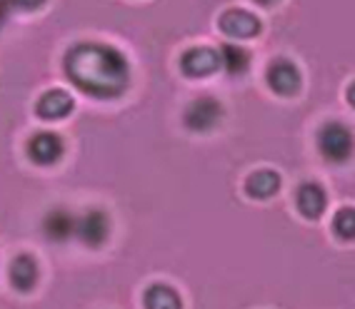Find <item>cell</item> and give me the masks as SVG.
I'll return each instance as SVG.
<instances>
[{"label": "cell", "mask_w": 355, "mask_h": 309, "mask_svg": "<svg viewBox=\"0 0 355 309\" xmlns=\"http://www.w3.org/2000/svg\"><path fill=\"white\" fill-rule=\"evenodd\" d=\"M333 232L345 242L355 240V207H343L333 217Z\"/></svg>", "instance_id": "2e32d148"}, {"label": "cell", "mask_w": 355, "mask_h": 309, "mask_svg": "<svg viewBox=\"0 0 355 309\" xmlns=\"http://www.w3.org/2000/svg\"><path fill=\"white\" fill-rule=\"evenodd\" d=\"M8 13H10V8H8V3H6V0H0V26L6 23Z\"/></svg>", "instance_id": "ac0fdd59"}, {"label": "cell", "mask_w": 355, "mask_h": 309, "mask_svg": "<svg viewBox=\"0 0 355 309\" xmlns=\"http://www.w3.org/2000/svg\"><path fill=\"white\" fill-rule=\"evenodd\" d=\"M76 222L78 217L65 207L51 209L48 215L43 217V234L45 240L55 242V245H63V242L73 240L76 237Z\"/></svg>", "instance_id": "9c48e42d"}, {"label": "cell", "mask_w": 355, "mask_h": 309, "mask_svg": "<svg viewBox=\"0 0 355 309\" xmlns=\"http://www.w3.org/2000/svg\"><path fill=\"white\" fill-rule=\"evenodd\" d=\"M218 68H220V55H218V50L203 48V45L185 50L183 57H180V70H183L188 77H205V75H210V73H216Z\"/></svg>", "instance_id": "ba28073f"}, {"label": "cell", "mask_w": 355, "mask_h": 309, "mask_svg": "<svg viewBox=\"0 0 355 309\" xmlns=\"http://www.w3.org/2000/svg\"><path fill=\"white\" fill-rule=\"evenodd\" d=\"M220 30L238 40L253 38L260 32V18L243 8H230L220 15Z\"/></svg>", "instance_id": "52a82bcc"}, {"label": "cell", "mask_w": 355, "mask_h": 309, "mask_svg": "<svg viewBox=\"0 0 355 309\" xmlns=\"http://www.w3.org/2000/svg\"><path fill=\"white\" fill-rule=\"evenodd\" d=\"M258 3H260V6H273L275 0H258Z\"/></svg>", "instance_id": "ffe728a7"}, {"label": "cell", "mask_w": 355, "mask_h": 309, "mask_svg": "<svg viewBox=\"0 0 355 309\" xmlns=\"http://www.w3.org/2000/svg\"><path fill=\"white\" fill-rule=\"evenodd\" d=\"M345 97H348V102L355 108V80L348 85V90H345Z\"/></svg>", "instance_id": "d6986e66"}, {"label": "cell", "mask_w": 355, "mask_h": 309, "mask_svg": "<svg viewBox=\"0 0 355 309\" xmlns=\"http://www.w3.org/2000/svg\"><path fill=\"white\" fill-rule=\"evenodd\" d=\"M223 120V105L216 97H198L183 113V122L193 133H208Z\"/></svg>", "instance_id": "277c9868"}, {"label": "cell", "mask_w": 355, "mask_h": 309, "mask_svg": "<svg viewBox=\"0 0 355 309\" xmlns=\"http://www.w3.org/2000/svg\"><path fill=\"white\" fill-rule=\"evenodd\" d=\"M8 277L18 292H31L35 284H38L40 270L38 262L33 254H18V257L10 262V270H8Z\"/></svg>", "instance_id": "7c38bea8"}, {"label": "cell", "mask_w": 355, "mask_h": 309, "mask_svg": "<svg viewBox=\"0 0 355 309\" xmlns=\"http://www.w3.org/2000/svg\"><path fill=\"white\" fill-rule=\"evenodd\" d=\"M73 108H76L73 95L60 88L45 90L38 97V102H35V113H38L43 120H63V118H68V115L73 113Z\"/></svg>", "instance_id": "30bf717a"}, {"label": "cell", "mask_w": 355, "mask_h": 309, "mask_svg": "<svg viewBox=\"0 0 355 309\" xmlns=\"http://www.w3.org/2000/svg\"><path fill=\"white\" fill-rule=\"evenodd\" d=\"M76 237L83 242L85 247L96 250V247H103L110 237V217L105 209H85L83 215H78L76 222Z\"/></svg>", "instance_id": "3957f363"}, {"label": "cell", "mask_w": 355, "mask_h": 309, "mask_svg": "<svg viewBox=\"0 0 355 309\" xmlns=\"http://www.w3.org/2000/svg\"><path fill=\"white\" fill-rule=\"evenodd\" d=\"M68 80L90 97L113 100L130 85V65L118 48L105 43H78L63 57Z\"/></svg>", "instance_id": "6da1fadb"}, {"label": "cell", "mask_w": 355, "mask_h": 309, "mask_svg": "<svg viewBox=\"0 0 355 309\" xmlns=\"http://www.w3.org/2000/svg\"><path fill=\"white\" fill-rule=\"evenodd\" d=\"M143 307L146 309H183V299L173 290L171 284L155 282L150 284L143 294Z\"/></svg>", "instance_id": "5bb4252c"}, {"label": "cell", "mask_w": 355, "mask_h": 309, "mask_svg": "<svg viewBox=\"0 0 355 309\" xmlns=\"http://www.w3.org/2000/svg\"><path fill=\"white\" fill-rule=\"evenodd\" d=\"M266 80L270 85V90L278 95H295L300 90V70L286 60V57H278L273 63L268 65L266 70Z\"/></svg>", "instance_id": "8992f818"}, {"label": "cell", "mask_w": 355, "mask_h": 309, "mask_svg": "<svg viewBox=\"0 0 355 309\" xmlns=\"http://www.w3.org/2000/svg\"><path fill=\"white\" fill-rule=\"evenodd\" d=\"M318 150L328 162L343 165L353 158L355 152V135L343 122H325L318 133Z\"/></svg>", "instance_id": "7a4b0ae2"}, {"label": "cell", "mask_w": 355, "mask_h": 309, "mask_svg": "<svg viewBox=\"0 0 355 309\" xmlns=\"http://www.w3.org/2000/svg\"><path fill=\"white\" fill-rule=\"evenodd\" d=\"M10 10H38L45 0H6Z\"/></svg>", "instance_id": "e0dca14e"}, {"label": "cell", "mask_w": 355, "mask_h": 309, "mask_svg": "<svg viewBox=\"0 0 355 309\" xmlns=\"http://www.w3.org/2000/svg\"><path fill=\"white\" fill-rule=\"evenodd\" d=\"M218 55H220V68L228 70L230 75H241V73L248 70V65H250V53L243 45H235V43L223 45L220 50H218Z\"/></svg>", "instance_id": "9a60e30c"}, {"label": "cell", "mask_w": 355, "mask_h": 309, "mask_svg": "<svg viewBox=\"0 0 355 309\" xmlns=\"http://www.w3.org/2000/svg\"><path fill=\"white\" fill-rule=\"evenodd\" d=\"M28 158L35 165H55L58 160L63 158L65 152V142L58 133L51 130H40L28 140Z\"/></svg>", "instance_id": "5b68a950"}, {"label": "cell", "mask_w": 355, "mask_h": 309, "mask_svg": "<svg viewBox=\"0 0 355 309\" xmlns=\"http://www.w3.org/2000/svg\"><path fill=\"white\" fill-rule=\"evenodd\" d=\"M280 189V175L273 170H258L253 175H248L245 180V192L253 200H270Z\"/></svg>", "instance_id": "4fadbf2b"}, {"label": "cell", "mask_w": 355, "mask_h": 309, "mask_svg": "<svg viewBox=\"0 0 355 309\" xmlns=\"http://www.w3.org/2000/svg\"><path fill=\"white\" fill-rule=\"evenodd\" d=\"M295 205H298L300 215L308 220H318L328 207V192L323 189V185L318 182H305L295 192Z\"/></svg>", "instance_id": "8fae6325"}]
</instances>
